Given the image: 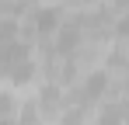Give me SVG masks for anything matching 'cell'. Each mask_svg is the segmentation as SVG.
<instances>
[{"label":"cell","mask_w":129,"mask_h":125,"mask_svg":"<svg viewBox=\"0 0 129 125\" xmlns=\"http://www.w3.org/2000/svg\"><path fill=\"white\" fill-rule=\"evenodd\" d=\"M39 73V62L31 56V45L24 38H14L7 45H0V80L11 83V87H24V83L35 80Z\"/></svg>","instance_id":"1"},{"label":"cell","mask_w":129,"mask_h":125,"mask_svg":"<svg viewBox=\"0 0 129 125\" xmlns=\"http://www.w3.org/2000/svg\"><path fill=\"white\" fill-rule=\"evenodd\" d=\"M63 24L59 7H31V35H56V28Z\"/></svg>","instance_id":"2"},{"label":"cell","mask_w":129,"mask_h":125,"mask_svg":"<svg viewBox=\"0 0 129 125\" xmlns=\"http://www.w3.org/2000/svg\"><path fill=\"white\" fill-rule=\"evenodd\" d=\"M105 90H108V77H105V73H91V77H84V83L73 90V94H77V108L84 111L87 104H94Z\"/></svg>","instance_id":"3"},{"label":"cell","mask_w":129,"mask_h":125,"mask_svg":"<svg viewBox=\"0 0 129 125\" xmlns=\"http://www.w3.org/2000/svg\"><path fill=\"white\" fill-rule=\"evenodd\" d=\"M66 104V97L59 94V87L56 83H49V87H42V94H39V101H35V108H39V115H45V118H52L59 108Z\"/></svg>","instance_id":"4"},{"label":"cell","mask_w":129,"mask_h":125,"mask_svg":"<svg viewBox=\"0 0 129 125\" xmlns=\"http://www.w3.org/2000/svg\"><path fill=\"white\" fill-rule=\"evenodd\" d=\"M94 125H122V104L119 101H112L101 108V115H98V122Z\"/></svg>","instance_id":"5"},{"label":"cell","mask_w":129,"mask_h":125,"mask_svg":"<svg viewBox=\"0 0 129 125\" xmlns=\"http://www.w3.org/2000/svg\"><path fill=\"white\" fill-rule=\"evenodd\" d=\"M35 0H0V18H11V14H21L28 11Z\"/></svg>","instance_id":"6"},{"label":"cell","mask_w":129,"mask_h":125,"mask_svg":"<svg viewBox=\"0 0 129 125\" xmlns=\"http://www.w3.org/2000/svg\"><path fill=\"white\" fill-rule=\"evenodd\" d=\"M18 38V24L11 18H0V45H7V42H14Z\"/></svg>","instance_id":"7"},{"label":"cell","mask_w":129,"mask_h":125,"mask_svg":"<svg viewBox=\"0 0 129 125\" xmlns=\"http://www.w3.org/2000/svg\"><path fill=\"white\" fill-rule=\"evenodd\" d=\"M108 66H112L115 73H122V49H115V52L108 56Z\"/></svg>","instance_id":"8"},{"label":"cell","mask_w":129,"mask_h":125,"mask_svg":"<svg viewBox=\"0 0 129 125\" xmlns=\"http://www.w3.org/2000/svg\"><path fill=\"white\" fill-rule=\"evenodd\" d=\"M56 125H80V108H77V111H70L63 122H56Z\"/></svg>","instance_id":"9"},{"label":"cell","mask_w":129,"mask_h":125,"mask_svg":"<svg viewBox=\"0 0 129 125\" xmlns=\"http://www.w3.org/2000/svg\"><path fill=\"white\" fill-rule=\"evenodd\" d=\"M0 125H14V118H0Z\"/></svg>","instance_id":"10"}]
</instances>
